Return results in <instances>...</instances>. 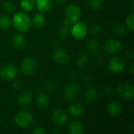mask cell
I'll list each match as a JSON object with an SVG mask.
<instances>
[{
    "instance_id": "30",
    "label": "cell",
    "mask_w": 134,
    "mask_h": 134,
    "mask_svg": "<svg viewBox=\"0 0 134 134\" xmlns=\"http://www.w3.org/2000/svg\"><path fill=\"white\" fill-rule=\"evenodd\" d=\"M88 5L92 10L97 11L101 8L102 2H101V0H89Z\"/></svg>"
},
{
    "instance_id": "16",
    "label": "cell",
    "mask_w": 134,
    "mask_h": 134,
    "mask_svg": "<svg viewBox=\"0 0 134 134\" xmlns=\"http://www.w3.org/2000/svg\"><path fill=\"white\" fill-rule=\"evenodd\" d=\"M36 104L40 108H47L51 104V98L50 97L45 93H40L36 96L35 98Z\"/></svg>"
},
{
    "instance_id": "11",
    "label": "cell",
    "mask_w": 134,
    "mask_h": 134,
    "mask_svg": "<svg viewBox=\"0 0 134 134\" xmlns=\"http://www.w3.org/2000/svg\"><path fill=\"white\" fill-rule=\"evenodd\" d=\"M52 58L55 63L60 65H64L70 62V54L63 49H56L52 54Z\"/></svg>"
},
{
    "instance_id": "10",
    "label": "cell",
    "mask_w": 134,
    "mask_h": 134,
    "mask_svg": "<svg viewBox=\"0 0 134 134\" xmlns=\"http://www.w3.org/2000/svg\"><path fill=\"white\" fill-rule=\"evenodd\" d=\"M80 93V86L75 82L68 84L63 90V97L66 100L71 101L75 100Z\"/></svg>"
},
{
    "instance_id": "23",
    "label": "cell",
    "mask_w": 134,
    "mask_h": 134,
    "mask_svg": "<svg viewBox=\"0 0 134 134\" xmlns=\"http://www.w3.org/2000/svg\"><path fill=\"white\" fill-rule=\"evenodd\" d=\"M75 63L79 68H85L90 63V57L86 53H82L77 56L76 60H75Z\"/></svg>"
},
{
    "instance_id": "31",
    "label": "cell",
    "mask_w": 134,
    "mask_h": 134,
    "mask_svg": "<svg viewBox=\"0 0 134 134\" xmlns=\"http://www.w3.org/2000/svg\"><path fill=\"white\" fill-rule=\"evenodd\" d=\"M126 25L127 27V28L131 31H134V13H132L130 15H128V16L126 19Z\"/></svg>"
},
{
    "instance_id": "15",
    "label": "cell",
    "mask_w": 134,
    "mask_h": 134,
    "mask_svg": "<svg viewBox=\"0 0 134 134\" xmlns=\"http://www.w3.org/2000/svg\"><path fill=\"white\" fill-rule=\"evenodd\" d=\"M68 130L70 134H82L85 130V126L80 120H73L69 123Z\"/></svg>"
},
{
    "instance_id": "9",
    "label": "cell",
    "mask_w": 134,
    "mask_h": 134,
    "mask_svg": "<svg viewBox=\"0 0 134 134\" xmlns=\"http://www.w3.org/2000/svg\"><path fill=\"white\" fill-rule=\"evenodd\" d=\"M116 92L118 95L126 100H133L134 97L133 86L130 83H121L117 86Z\"/></svg>"
},
{
    "instance_id": "17",
    "label": "cell",
    "mask_w": 134,
    "mask_h": 134,
    "mask_svg": "<svg viewBox=\"0 0 134 134\" xmlns=\"http://www.w3.org/2000/svg\"><path fill=\"white\" fill-rule=\"evenodd\" d=\"M122 111L121 104L116 101L110 102L107 106V112L111 117H119Z\"/></svg>"
},
{
    "instance_id": "7",
    "label": "cell",
    "mask_w": 134,
    "mask_h": 134,
    "mask_svg": "<svg viewBox=\"0 0 134 134\" xmlns=\"http://www.w3.org/2000/svg\"><path fill=\"white\" fill-rule=\"evenodd\" d=\"M18 75L17 68L13 64H7L0 68V78L5 80H13Z\"/></svg>"
},
{
    "instance_id": "6",
    "label": "cell",
    "mask_w": 134,
    "mask_h": 134,
    "mask_svg": "<svg viewBox=\"0 0 134 134\" xmlns=\"http://www.w3.org/2000/svg\"><path fill=\"white\" fill-rule=\"evenodd\" d=\"M51 120L57 126H63L68 120V115L63 108H56L51 112Z\"/></svg>"
},
{
    "instance_id": "19",
    "label": "cell",
    "mask_w": 134,
    "mask_h": 134,
    "mask_svg": "<svg viewBox=\"0 0 134 134\" xmlns=\"http://www.w3.org/2000/svg\"><path fill=\"white\" fill-rule=\"evenodd\" d=\"M68 112L73 117H80L84 112L83 106L78 102H73L68 106Z\"/></svg>"
},
{
    "instance_id": "8",
    "label": "cell",
    "mask_w": 134,
    "mask_h": 134,
    "mask_svg": "<svg viewBox=\"0 0 134 134\" xmlns=\"http://www.w3.org/2000/svg\"><path fill=\"white\" fill-rule=\"evenodd\" d=\"M37 61L33 57H27L24 58L20 64V71L23 75L28 76L31 75L36 68Z\"/></svg>"
},
{
    "instance_id": "36",
    "label": "cell",
    "mask_w": 134,
    "mask_h": 134,
    "mask_svg": "<svg viewBox=\"0 0 134 134\" xmlns=\"http://www.w3.org/2000/svg\"><path fill=\"white\" fill-rule=\"evenodd\" d=\"M13 89H15L16 90H19V89L21 87L20 82H18V81H16V82H13Z\"/></svg>"
},
{
    "instance_id": "34",
    "label": "cell",
    "mask_w": 134,
    "mask_h": 134,
    "mask_svg": "<svg viewBox=\"0 0 134 134\" xmlns=\"http://www.w3.org/2000/svg\"><path fill=\"white\" fill-rule=\"evenodd\" d=\"M104 92L106 94H111V93H113V88H112L111 86L107 85V86H105L104 87Z\"/></svg>"
},
{
    "instance_id": "3",
    "label": "cell",
    "mask_w": 134,
    "mask_h": 134,
    "mask_svg": "<svg viewBox=\"0 0 134 134\" xmlns=\"http://www.w3.org/2000/svg\"><path fill=\"white\" fill-rule=\"evenodd\" d=\"M89 33L88 26L81 21H77L72 24L71 27L70 28V34L76 40L84 39Z\"/></svg>"
},
{
    "instance_id": "21",
    "label": "cell",
    "mask_w": 134,
    "mask_h": 134,
    "mask_svg": "<svg viewBox=\"0 0 134 134\" xmlns=\"http://www.w3.org/2000/svg\"><path fill=\"white\" fill-rule=\"evenodd\" d=\"M26 42H27L26 38L22 34H16L13 35L11 39V44L13 47L16 49L24 48V46L26 45Z\"/></svg>"
},
{
    "instance_id": "22",
    "label": "cell",
    "mask_w": 134,
    "mask_h": 134,
    "mask_svg": "<svg viewBox=\"0 0 134 134\" xmlns=\"http://www.w3.org/2000/svg\"><path fill=\"white\" fill-rule=\"evenodd\" d=\"M86 49L91 54H97L100 50V43L96 39H90L86 42Z\"/></svg>"
},
{
    "instance_id": "20",
    "label": "cell",
    "mask_w": 134,
    "mask_h": 134,
    "mask_svg": "<svg viewBox=\"0 0 134 134\" xmlns=\"http://www.w3.org/2000/svg\"><path fill=\"white\" fill-rule=\"evenodd\" d=\"M35 6L38 12L47 13L52 9L53 0H35Z\"/></svg>"
},
{
    "instance_id": "18",
    "label": "cell",
    "mask_w": 134,
    "mask_h": 134,
    "mask_svg": "<svg viewBox=\"0 0 134 134\" xmlns=\"http://www.w3.org/2000/svg\"><path fill=\"white\" fill-rule=\"evenodd\" d=\"M31 26L35 29H42L46 24V18L42 13H37L34 15L32 19H31Z\"/></svg>"
},
{
    "instance_id": "33",
    "label": "cell",
    "mask_w": 134,
    "mask_h": 134,
    "mask_svg": "<svg viewBox=\"0 0 134 134\" xmlns=\"http://www.w3.org/2000/svg\"><path fill=\"white\" fill-rule=\"evenodd\" d=\"M31 133L33 134H45L46 133V130H44L43 127L38 126H35L32 129Z\"/></svg>"
},
{
    "instance_id": "1",
    "label": "cell",
    "mask_w": 134,
    "mask_h": 134,
    "mask_svg": "<svg viewBox=\"0 0 134 134\" xmlns=\"http://www.w3.org/2000/svg\"><path fill=\"white\" fill-rule=\"evenodd\" d=\"M11 20L12 25L19 32H26L31 28V18L26 12L20 11L15 13Z\"/></svg>"
},
{
    "instance_id": "39",
    "label": "cell",
    "mask_w": 134,
    "mask_h": 134,
    "mask_svg": "<svg viewBox=\"0 0 134 134\" xmlns=\"http://www.w3.org/2000/svg\"><path fill=\"white\" fill-rule=\"evenodd\" d=\"M1 122H2V120H1V119H0V123H1Z\"/></svg>"
},
{
    "instance_id": "14",
    "label": "cell",
    "mask_w": 134,
    "mask_h": 134,
    "mask_svg": "<svg viewBox=\"0 0 134 134\" xmlns=\"http://www.w3.org/2000/svg\"><path fill=\"white\" fill-rule=\"evenodd\" d=\"M16 101L21 108H27L33 102V96L29 91L23 90L18 94Z\"/></svg>"
},
{
    "instance_id": "12",
    "label": "cell",
    "mask_w": 134,
    "mask_h": 134,
    "mask_svg": "<svg viewBox=\"0 0 134 134\" xmlns=\"http://www.w3.org/2000/svg\"><path fill=\"white\" fill-rule=\"evenodd\" d=\"M122 49V43L120 40L116 38H110L106 41L104 44V50L110 55L119 53Z\"/></svg>"
},
{
    "instance_id": "32",
    "label": "cell",
    "mask_w": 134,
    "mask_h": 134,
    "mask_svg": "<svg viewBox=\"0 0 134 134\" xmlns=\"http://www.w3.org/2000/svg\"><path fill=\"white\" fill-rule=\"evenodd\" d=\"M89 31H90V34H91L92 35H93V36H97V35H99V34L100 33V27L99 24H93V25L90 27V28Z\"/></svg>"
},
{
    "instance_id": "27",
    "label": "cell",
    "mask_w": 134,
    "mask_h": 134,
    "mask_svg": "<svg viewBox=\"0 0 134 134\" xmlns=\"http://www.w3.org/2000/svg\"><path fill=\"white\" fill-rule=\"evenodd\" d=\"M57 35L62 39H64V38H68V36L70 35V28H69V26H66L64 24H62L59 27V29L57 31Z\"/></svg>"
},
{
    "instance_id": "26",
    "label": "cell",
    "mask_w": 134,
    "mask_h": 134,
    "mask_svg": "<svg viewBox=\"0 0 134 134\" xmlns=\"http://www.w3.org/2000/svg\"><path fill=\"white\" fill-rule=\"evenodd\" d=\"M2 6V9H4V11L6 12L7 13H14L16 10V5L14 4L13 2H12L10 0L4 1Z\"/></svg>"
},
{
    "instance_id": "13",
    "label": "cell",
    "mask_w": 134,
    "mask_h": 134,
    "mask_svg": "<svg viewBox=\"0 0 134 134\" xmlns=\"http://www.w3.org/2000/svg\"><path fill=\"white\" fill-rule=\"evenodd\" d=\"M98 91L93 86H89L83 93V101L86 104H93L98 99Z\"/></svg>"
},
{
    "instance_id": "28",
    "label": "cell",
    "mask_w": 134,
    "mask_h": 134,
    "mask_svg": "<svg viewBox=\"0 0 134 134\" xmlns=\"http://www.w3.org/2000/svg\"><path fill=\"white\" fill-rule=\"evenodd\" d=\"M57 86H58V84L54 80H47L44 83V89L49 92L55 91L57 89Z\"/></svg>"
},
{
    "instance_id": "29",
    "label": "cell",
    "mask_w": 134,
    "mask_h": 134,
    "mask_svg": "<svg viewBox=\"0 0 134 134\" xmlns=\"http://www.w3.org/2000/svg\"><path fill=\"white\" fill-rule=\"evenodd\" d=\"M113 31H115V33H116V35H118L119 36H124L126 35V32H127V29L122 24H117L113 27Z\"/></svg>"
},
{
    "instance_id": "5",
    "label": "cell",
    "mask_w": 134,
    "mask_h": 134,
    "mask_svg": "<svg viewBox=\"0 0 134 134\" xmlns=\"http://www.w3.org/2000/svg\"><path fill=\"white\" fill-rule=\"evenodd\" d=\"M126 61L122 57L119 56H115L108 61V67L111 72L114 74H119L124 71L126 69Z\"/></svg>"
},
{
    "instance_id": "4",
    "label": "cell",
    "mask_w": 134,
    "mask_h": 134,
    "mask_svg": "<svg viewBox=\"0 0 134 134\" xmlns=\"http://www.w3.org/2000/svg\"><path fill=\"white\" fill-rule=\"evenodd\" d=\"M64 16L65 20H68L71 24L79 21L82 16L81 8L75 4H70L65 9Z\"/></svg>"
},
{
    "instance_id": "25",
    "label": "cell",
    "mask_w": 134,
    "mask_h": 134,
    "mask_svg": "<svg viewBox=\"0 0 134 134\" xmlns=\"http://www.w3.org/2000/svg\"><path fill=\"white\" fill-rule=\"evenodd\" d=\"M20 5L24 12H31L35 7V0H20Z\"/></svg>"
},
{
    "instance_id": "35",
    "label": "cell",
    "mask_w": 134,
    "mask_h": 134,
    "mask_svg": "<svg viewBox=\"0 0 134 134\" xmlns=\"http://www.w3.org/2000/svg\"><path fill=\"white\" fill-rule=\"evenodd\" d=\"M126 56L127 57L128 60H131L133 57V51L132 49H130V50H127L126 52Z\"/></svg>"
},
{
    "instance_id": "38",
    "label": "cell",
    "mask_w": 134,
    "mask_h": 134,
    "mask_svg": "<svg viewBox=\"0 0 134 134\" xmlns=\"http://www.w3.org/2000/svg\"><path fill=\"white\" fill-rule=\"evenodd\" d=\"M133 71H134L133 64H132L130 65V72H131V74H132V75H133Z\"/></svg>"
},
{
    "instance_id": "24",
    "label": "cell",
    "mask_w": 134,
    "mask_h": 134,
    "mask_svg": "<svg viewBox=\"0 0 134 134\" xmlns=\"http://www.w3.org/2000/svg\"><path fill=\"white\" fill-rule=\"evenodd\" d=\"M12 26V20L8 15L0 14V30H9Z\"/></svg>"
},
{
    "instance_id": "2",
    "label": "cell",
    "mask_w": 134,
    "mask_h": 134,
    "mask_svg": "<svg viewBox=\"0 0 134 134\" xmlns=\"http://www.w3.org/2000/svg\"><path fill=\"white\" fill-rule=\"evenodd\" d=\"M14 122L18 127L26 129L34 123V116L27 111H20L15 115Z\"/></svg>"
},
{
    "instance_id": "37",
    "label": "cell",
    "mask_w": 134,
    "mask_h": 134,
    "mask_svg": "<svg viewBox=\"0 0 134 134\" xmlns=\"http://www.w3.org/2000/svg\"><path fill=\"white\" fill-rule=\"evenodd\" d=\"M66 0H53V2H56V3H58V4H62L65 2Z\"/></svg>"
}]
</instances>
